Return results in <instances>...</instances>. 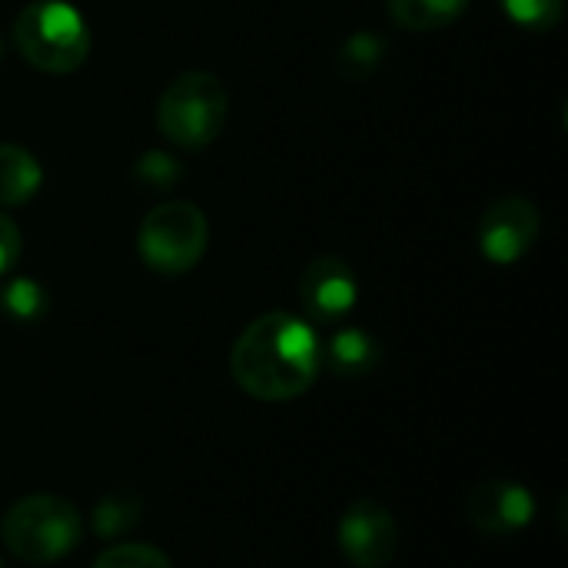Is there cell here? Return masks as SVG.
Instances as JSON below:
<instances>
[{
    "label": "cell",
    "instance_id": "obj_1",
    "mask_svg": "<svg viewBox=\"0 0 568 568\" xmlns=\"http://www.w3.org/2000/svg\"><path fill=\"white\" fill-rule=\"evenodd\" d=\"M320 369V339L313 326L293 313H266L253 320L230 353L236 386L263 403L303 396L316 383Z\"/></svg>",
    "mask_w": 568,
    "mask_h": 568
},
{
    "label": "cell",
    "instance_id": "obj_2",
    "mask_svg": "<svg viewBox=\"0 0 568 568\" xmlns=\"http://www.w3.org/2000/svg\"><path fill=\"white\" fill-rule=\"evenodd\" d=\"M20 57L43 73H73L90 57V27L67 0H33L13 20Z\"/></svg>",
    "mask_w": 568,
    "mask_h": 568
},
{
    "label": "cell",
    "instance_id": "obj_3",
    "mask_svg": "<svg viewBox=\"0 0 568 568\" xmlns=\"http://www.w3.org/2000/svg\"><path fill=\"white\" fill-rule=\"evenodd\" d=\"M3 546L30 566H50L70 556L83 539V519L73 503L50 493L20 499L0 526Z\"/></svg>",
    "mask_w": 568,
    "mask_h": 568
},
{
    "label": "cell",
    "instance_id": "obj_4",
    "mask_svg": "<svg viewBox=\"0 0 568 568\" xmlns=\"http://www.w3.org/2000/svg\"><path fill=\"white\" fill-rule=\"evenodd\" d=\"M226 113H230L226 87L206 70H186L176 80H170V87L160 93L156 126L173 146L203 150L223 133Z\"/></svg>",
    "mask_w": 568,
    "mask_h": 568
},
{
    "label": "cell",
    "instance_id": "obj_5",
    "mask_svg": "<svg viewBox=\"0 0 568 568\" xmlns=\"http://www.w3.org/2000/svg\"><path fill=\"white\" fill-rule=\"evenodd\" d=\"M206 240H210V226L203 210L183 200H170L143 216L136 233V250L153 273L180 276L203 260Z\"/></svg>",
    "mask_w": 568,
    "mask_h": 568
},
{
    "label": "cell",
    "instance_id": "obj_6",
    "mask_svg": "<svg viewBox=\"0 0 568 568\" xmlns=\"http://www.w3.org/2000/svg\"><path fill=\"white\" fill-rule=\"evenodd\" d=\"M539 210L532 200L526 196H499L486 206L483 220H479V253L496 263V266H513L519 263L539 240Z\"/></svg>",
    "mask_w": 568,
    "mask_h": 568
},
{
    "label": "cell",
    "instance_id": "obj_7",
    "mask_svg": "<svg viewBox=\"0 0 568 568\" xmlns=\"http://www.w3.org/2000/svg\"><path fill=\"white\" fill-rule=\"evenodd\" d=\"M339 549L356 568H386L399 552V526L376 499H356L336 529Z\"/></svg>",
    "mask_w": 568,
    "mask_h": 568
},
{
    "label": "cell",
    "instance_id": "obj_8",
    "mask_svg": "<svg viewBox=\"0 0 568 568\" xmlns=\"http://www.w3.org/2000/svg\"><path fill=\"white\" fill-rule=\"evenodd\" d=\"M359 300L356 273L339 256H316L300 273V303L303 313L316 323H339L353 313Z\"/></svg>",
    "mask_w": 568,
    "mask_h": 568
},
{
    "label": "cell",
    "instance_id": "obj_9",
    "mask_svg": "<svg viewBox=\"0 0 568 568\" xmlns=\"http://www.w3.org/2000/svg\"><path fill=\"white\" fill-rule=\"evenodd\" d=\"M532 516H536V499L519 483L493 479V483H479L466 496V519L473 529L486 536H499V539L516 536L532 523Z\"/></svg>",
    "mask_w": 568,
    "mask_h": 568
},
{
    "label": "cell",
    "instance_id": "obj_10",
    "mask_svg": "<svg viewBox=\"0 0 568 568\" xmlns=\"http://www.w3.org/2000/svg\"><path fill=\"white\" fill-rule=\"evenodd\" d=\"M320 363L339 379H363L379 369L383 343L359 326H343L326 343H320Z\"/></svg>",
    "mask_w": 568,
    "mask_h": 568
},
{
    "label": "cell",
    "instance_id": "obj_11",
    "mask_svg": "<svg viewBox=\"0 0 568 568\" xmlns=\"http://www.w3.org/2000/svg\"><path fill=\"white\" fill-rule=\"evenodd\" d=\"M43 170L33 153L13 143H0V206H23L37 196Z\"/></svg>",
    "mask_w": 568,
    "mask_h": 568
},
{
    "label": "cell",
    "instance_id": "obj_12",
    "mask_svg": "<svg viewBox=\"0 0 568 568\" xmlns=\"http://www.w3.org/2000/svg\"><path fill=\"white\" fill-rule=\"evenodd\" d=\"M386 53H389V40L383 33L359 30V33L346 37V43L336 50L333 63L343 80H366L386 63Z\"/></svg>",
    "mask_w": 568,
    "mask_h": 568
},
{
    "label": "cell",
    "instance_id": "obj_13",
    "mask_svg": "<svg viewBox=\"0 0 568 568\" xmlns=\"http://www.w3.org/2000/svg\"><path fill=\"white\" fill-rule=\"evenodd\" d=\"M386 7L399 27L423 33L453 27L469 10V0H386Z\"/></svg>",
    "mask_w": 568,
    "mask_h": 568
},
{
    "label": "cell",
    "instance_id": "obj_14",
    "mask_svg": "<svg viewBox=\"0 0 568 568\" xmlns=\"http://www.w3.org/2000/svg\"><path fill=\"white\" fill-rule=\"evenodd\" d=\"M143 519V499L133 489H110L93 506V532L100 539H116Z\"/></svg>",
    "mask_w": 568,
    "mask_h": 568
},
{
    "label": "cell",
    "instance_id": "obj_15",
    "mask_svg": "<svg viewBox=\"0 0 568 568\" xmlns=\"http://www.w3.org/2000/svg\"><path fill=\"white\" fill-rule=\"evenodd\" d=\"M47 310H50V296H47V290L37 280L13 276V280L3 283V290H0V313L10 316L13 323H23V326L40 323L47 316Z\"/></svg>",
    "mask_w": 568,
    "mask_h": 568
},
{
    "label": "cell",
    "instance_id": "obj_16",
    "mask_svg": "<svg viewBox=\"0 0 568 568\" xmlns=\"http://www.w3.org/2000/svg\"><path fill=\"white\" fill-rule=\"evenodd\" d=\"M133 180L150 193H166L183 180V166H180L176 156H170L163 150H146L133 163Z\"/></svg>",
    "mask_w": 568,
    "mask_h": 568
},
{
    "label": "cell",
    "instance_id": "obj_17",
    "mask_svg": "<svg viewBox=\"0 0 568 568\" xmlns=\"http://www.w3.org/2000/svg\"><path fill=\"white\" fill-rule=\"evenodd\" d=\"M499 7L523 30H556L566 13V0H499Z\"/></svg>",
    "mask_w": 568,
    "mask_h": 568
},
{
    "label": "cell",
    "instance_id": "obj_18",
    "mask_svg": "<svg viewBox=\"0 0 568 568\" xmlns=\"http://www.w3.org/2000/svg\"><path fill=\"white\" fill-rule=\"evenodd\" d=\"M93 568H173L170 559L156 549V546H143V542H123V546H110L97 556Z\"/></svg>",
    "mask_w": 568,
    "mask_h": 568
},
{
    "label": "cell",
    "instance_id": "obj_19",
    "mask_svg": "<svg viewBox=\"0 0 568 568\" xmlns=\"http://www.w3.org/2000/svg\"><path fill=\"white\" fill-rule=\"evenodd\" d=\"M17 256H20V230L7 213H0V276L13 270Z\"/></svg>",
    "mask_w": 568,
    "mask_h": 568
},
{
    "label": "cell",
    "instance_id": "obj_20",
    "mask_svg": "<svg viewBox=\"0 0 568 568\" xmlns=\"http://www.w3.org/2000/svg\"><path fill=\"white\" fill-rule=\"evenodd\" d=\"M0 60H3V37H0Z\"/></svg>",
    "mask_w": 568,
    "mask_h": 568
},
{
    "label": "cell",
    "instance_id": "obj_21",
    "mask_svg": "<svg viewBox=\"0 0 568 568\" xmlns=\"http://www.w3.org/2000/svg\"><path fill=\"white\" fill-rule=\"evenodd\" d=\"M0 568H3V562H0Z\"/></svg>",
    "mask_w": 568,
    "mask_h": 568
}]
</instances>
